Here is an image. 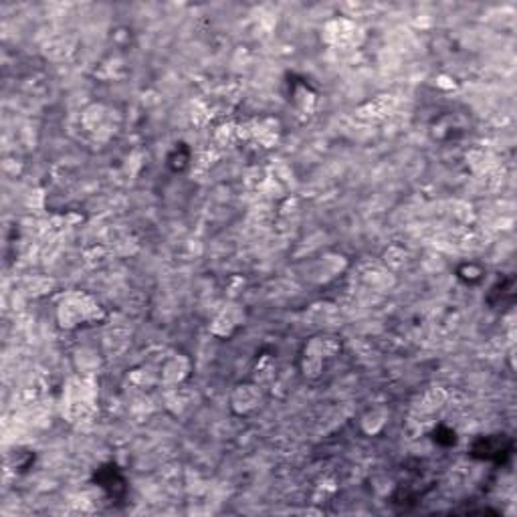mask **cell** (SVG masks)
<instances>
[{
	"mask_svg": "<svg viewBox=\"0 0 517 517\" xmlns=\"http://www.w3.org/2000/svg\"><path fill=\"white\" fill-rule=\"evenodd\" d=\"M511 451V440L502 439L499 437H485V439H481L477 442V447H475V453H483L485 459H491V457H503V454H509Z\"/></svg>",
	"mask_w": 517,
	"mask_h": 517,
	"instance_id": "cell-5",
	"label": "cell"
},
{
	"mask_svg": "<svg viewBox=\"0 0 517 517\" xmlns=\"http://www.w3.org/2000/svg\"><path fill=\"white\" fill-rule=\"evenodd\" d=\"M57 315H59V321H61L63 328L73 329L87 324V321L97 319L101 315V309L89 295L71 293V295H67L61 301Z\"/></svg>",
	"mask_w": 517,
	"mask_h": 517,
	"instance_id": "cell-1",
	"label": "cell"
},
{
	"mask_svg": "<svg viewBox=\"0 0 517 517\" xmlns=\"http://www.w3.org/2000/svg\"><path fill=\"white\" fill-rule=\"evenodd\" d=\"M243 321V312L238 309V305H229L222 314L215 319L212 331L220 333V336H231L236 326H241Z\"/></svg>",
	"mask_w": 517,
	"mask_h": 517,
	"instance_id": "cell-3",
	"label": "cell"
},
{
	"mask_svg": "<svg viewBox=\"0 0 517 517\" xmlns=\"http://www.w3.org/2000/svg\"><path fill=\"white\" fill-rule=\"evenodd\" d=\"M186 374H189V362L182 356H172L162 366V378L166 384H178L180 380L186 378Z\"/></svg>",
	"mask_w": 517,
	"mask_h": 517,
	"instance_id": "cell-6",
	"label": "cell"
},
{
	"mask_svg": "<svg viewBox=\"0 0 517 517\" xmlns=\"http://www.w3.org/2000/svg\"><path fill=\"white\" fill-rule=\"evenodd\" d=\"M259 400H261L259 390H257L255 386L245 384V386H238L235 390V394H233V408H235L236 412L245 414V412H249L253 408H257Z\"/></svg>",
	"mask_w": 517,
	"mask_h": 517,
	"instance_id": "cell-4",
	"label": "cell"
},
{
	"mask_svg": "<svg viewBox=\"0 0 517 517\" xmlns=\"http://www.w3.org/2000/svg\"><path fill=\"white\" fill-rule=\"evenodd\" d=\"M324 39L331 47H354L360 45L362 29L347 18H336L329 20L324 29Z\"/></svg>",
	"mask_w": 517,
	"mask_h": 517,
	"instance_id": "cell-2",
	"label": "cell"
}]
</instances>
